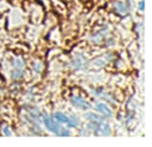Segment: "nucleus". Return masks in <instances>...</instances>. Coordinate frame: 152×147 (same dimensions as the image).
Masks as SVG:
<instances>
[{"label": "nucleus", "mask_w": 152, "mask_h": 147, "mask_svg": "<svg viewBox=\"0 0 152 147\" xmlns=\"http://www.w3.org/2000/svg\"><path fill=\"white\" fill-rule=\"evenodd\" d=\"M44 122H45V125L46 126V128L50 131L56 134L57 136H61V137H69V132L68 130H66L63 127H61L60 124L55 122L53 120H52L46 114L44 115Z\"/></svg>", "instance_id": "obj_1"}, {"label": "nucleus", "mask_w": 152, "mask_h": 147, "mask_svg": "<svg viewBox=\"0 0 152 147\" xmlns=\"http://www.w3.org/2000/svg\"><path fill=\"white\" fill-rule=\"evenodd\" d=\"M88 128H90L91 130L96 131L97 133L103 135V136H109L110 135V127L102 122H92L88 125Z\"/></svg>", "instance_id": "obj_2"}, {"label": "nucleus", "mask_w": 152, "mask_h": 147, "mask_svg": "<svg viewBox=\"0 0 152 147\" xmlns=\"http://www.w3.org/2000/svg\"><path fill=\"white\" fill-rule=\"evenodd\" d=\"M53 117L58 122L67 123L69 126H72V127H77L78 126V122H77V120L76 118H69L67 115H65L63 114H61V113H56L53 115Z\"/></svg>", "instance_id": "obj_3"}, {"label": "nucleus", "mask_w": 152, "mask_h": 147, "mask_svg": "<svg viewBox=\"0 0 152 147\" xmlns=\"http://www.w3.org/2000/svg\"><path fill=\"white\" fill-rule=\"evenodd\" d=\"M71 103L73 106L79 107V108H83V109H88L91 107L90 104H88L86 101H85L82 98L80 97H74L71 98Z\"/></svg>", "instance_id": "obj_4"}, {"label": "nucleus", "mask_w": 152, "mask_h": 147, "mask_svg": "<svg viewBox=\"0 0 152 147\" xmlns=\"http://www.w3.org/2000/svg\"><path fill=\"white\" fill-rule=\"evenodd\" d=\"M96 108L101 114H102L106 117H111L112 116V111L109 108V106L107 105L100 103L96 106Z\"/></svg>", "instance_id": "obj_5"}, {"label": "nucleus", "mask_w": 152, "mask_h": 147, "mask_svg": "<svg viewBox=\"0 0 152 147\" xmlns=\"http://www.w3.org/2000/svg\"><path fill=\"white\" fill-rule=\"evenodd\" d=\"M115 6H116L117 10H118L119 12H121V13H125V12H126V11H127V8H126V4H125L124 3L118 2V3H117V4H115Z\"/></svg>", "instance_id": "obj_6"}, {"label": "nucleus", "mask_w": 152, "mask_h": 147, "mask_svg": "<svg viewBox=\"0 0 152 147\" xmlns=\"http://www.w3.org/2000/svg\"><path fill=\"white\" fill-rule=\"evenodd\" d=\"M86 117L88 119V120H91V121H94V122H102V119L101 117H99L98 115H95L92 113H88L86 114Z\"/></svg>", "instance_id": "obj_7"}, {"label": "nucleus", "mask_w": 152, "mask_h": 147, "mask_svg": "<svg viewBox=\"0 0 152 147\" xmlns=\"http://www.w3.org/2000/svg\"><path fill=\"white\" fill-rule=\"evenodd\" d=\"M4 133L6 134V136H10V135H11V132L8 130V128H7V127H5V129L4 130Z\"/></svg>", "instance_id": "obj_8"}, {"label": "nucleus", "mask_w": 152, "mask_h": 147, "mask_svg": "<svg viewBox=\"0 0 152 147\" xmlns=\"http://www.w3.org/2000/svg\"><path fill=\"white\" fill-rule=\"evenodd\" d=\"M140 6H141V10H143V1H142V2H141Z\"/></svg>", "instance_id": "obj_9"}]
</instances>
